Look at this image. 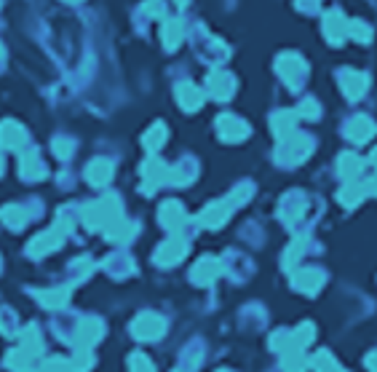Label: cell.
<instances>
[{
  "instance_id": "obj_1",
  "label": "cell",
  "mask_w": 377,
  "mask_h": 372,
  "mask_svg": "<svg viewBox=\"0 0 377 372\" xmlns=\"http://www.w3.org/2000/svg\"><path fill=\"white\" fill-rule=\"evenodd\" d=\"M80 220L89 230H99V228H110L113 223L121 220V201L118 195H105L99 201H91L80 209Z\"/></svg>"
},
{
  "instance_id": "obj_2",
  "label": "cell",
  "mask_w": 377,
  "mask_h": 372,
  "mask_svg": "<svg viewBox=\"0 0 377 372\" xmlns=\"http://www.w3.org/2000/svg\"><path fill=\"white\" fill-rule=\"evenodd\" d=\"M249 191H252L249 185H241L236 193H230L227 198H222V201L209 204V207L198 214V225H204V228H222L225 220L230 217V212L236 207H241L243 201L249 198Z\"/></svg>"
},
{
  "instance_id": "obj_3",
  "label": "cell",
  "mask_w": 377,
  "mask_h": 372,
  "mask_svg": "<svg viewBox=\"0 0 377 372\" xmlns=\"http://www.w3.org/2000/svg\"><path fill=\"white\" fill-rule=\"evenodd\" d=\"M313 150V139L308 135H292L287 137V139H281V148H278V153H276V158L281 161V164H300V161H305L308 158V153Z\"/></svg>"
},
{
  "instance_id": "obj_4",
  "label": "cell",
  "mask_w": 377,
  "mask_h": 372,
  "mask_svg": "<svg viewBox=\"0 0 377 372\" xmlns=\"http://www.w3.org/2000/svg\"><path fill=\"white\" fill-rule=\"evenodd\" d=\"M164 329H166L164 316H158V313L152 311L139 313L134 322H131V335H134L136 340H158L164 335Z\"/></svg>"
},
{
  "instance_id": "obj_5",
  "label": "cell",
  "mask_w": 377,
  "mask_h": 372,
  "mask_svg": "<svg viewBox=\"0 0 377 372\" xmlns=\"http://www.w3.org/2000/svg\"><path fill=\"white\" fill-rule=\"evenodd\" d=\"M276 70H278L281 81L287 83L289 89H300V83L305 81V73H308L305 62L297 54H281L278 62H276Z\"/></svg>"
},
{
  "instance_id": "obj_6",
  "label": "cell",
  "mask_w": 377,
  "mask_h": 372,
  "mask_svg": "<svg viewBox=\"0 0 377 372\" xmlns=\"http://www.w3.org/2000/svg\"><path fill=\"white\" fill-rule=\"evenodd\" d=\"M185 254H187V241L182 236H171L155 249V263L158 266H177Z\"/></svg>"
},
{
  "instance_id": "obj_7",
  "label": "cell",
  "mask_w": 377,
  "mask_h": 372,
  "mask_svg": "<svg viewBox=\"0 0 377 372\" xmlns=\"http://www.w3.org/2000/svg\"><path fill=\"white\" fill-rule=\"evenodd\" d=\"M220 273H222V260L206 254V257H201L196 266H193L190 279H193V284H198V287H206V284H211L214 279H220Z\"/></svg>"
},
{
  "instance_id": "obj_8",
  "label": "cell",
  "mask_w": 377,
  "mask_h": 372,
  "mask_svg": "<svg viewBox=\"0 0 377 372\" xmlns=\"http://www.w3.org/2000/svg\"><path fill=\"white\" fill-rule=\"evenodd\" d=\"M217 132L225 142H241V139L249 137V123L241 120L239 116H227L225 113V116L217 118Z\"/></svg>"
},
{
  "instance_id": "obj_9",
  "label": "cell",
  "mask_w": 377,
  "mask_h": 372,
  "mask_svg": "<svg viewBox=\"0 0 377 372\" xmlns=\"http://www.w3.org/2000/svg\"><path fill=\"white\" fill-rule=\"evenodd\" d=\"M169 174H171V169H169L164 161H158V158H148L145 164H142V177H145V193H152L158 185H164L169 182Z\"/></svg>"
},
{
  "instance_id": "obj_10",
  "label": "cell",
  "mask_w": 377,
  "mask_h": 372,
  "mask_svg": "<svg viewBox=\"0 0 377 372\" xmlns=\"http://www.w3.org/2000/svg\"><path fill=\"white\" fill-rule=\"evenodd\" d=\"M102 335H105V324H102L99 319L89 316V319H83V322L78 324V329H76V345H78V348H91V345L99 340Z\"/></svg>"
},
{
  "instance_id": "obj_11",
  "label": "cell",
  "mask_w": 377,
  "mask_h": 372,
  "mask_svg": "<svg viewBox=\"0 0 377 372\" xmlns=\"http://www.w3.org/2000/svg\"><path fill=\"white\" fill-rule=\"evenodd\" d=\"M324 38L332 46H340L348 38V22L340 11H329L324 16Z\"/></svg>"
},
{
  "instance_id": "obj_12",
  "label": "cell",
  "mask_w": 377,
  "mask_h": 372,
  "mask_svg": "<svg viewBox=\"0 0 377 372\" xmlns=\"http://www.w3.org/2000/svg\"><path fill=\"white\" fill-rule=\"evenodd\" d=\"M305 209H308V201H305V195L302 193H289L284 195V201H281V209H278V214H281V220L284 223H297L302 220V214H305Z\"/></svg>"
},
{
  "instance_id": "obj_13",
  "label": "cell",
  "mask_w": 377,
  "mask_h": 372,
  "mask_svg": "<svg viewBox=\"0 0 377 372\" xmlns=\"http://www.w3.org/2000/svg\"><path fill=\"white\" fill-rule=\"evenodd\" d=\"M27 142V132L16 123V120H3L0 123V148L16 150Z\"/></svg>"
},
{
  "instance_id": "obj_14",
  "label": "cell",
  "mask_w": 377,
  "mask_h": 372,
  "mask_svg": "<svg viewBox=\"0 0 377 372\" xmlns=\"http://www.w3.org/2000/svg\"><path fill=\"white\" fill-rule=\"evenodd\" d=\"M206 86H209V94L214 99H227L233 97V89H236V81L225 73V70H214L206 78Z\"/></svg>"
},
{
  "instance_id": "obj_15",
  "label": "cell",
  "mask_w": 377,
  "mask_h": 372,
  "mask_svg": "<svg viewBox=\"0 0 377 372\" xmlns=\"http://www.w3.org/2000/svg\"><path fill=\"white\" fill-rule=\"evenodd\" d=\"M185 223H187V214H185V207L180 201H166L161 207V225L169 228L171 233H180Z\"/></svg>"
},
{
  "instance_id": "obj_16",
  "label": "cell",
  "mask_w": 377,
  "mask_h": 372,
  "mask_svg": "<svg viewBox=\"0 0 377 372\" xmlns=\"http://www.w3.org/2000/svg\"><path fill=\"white\" fill-rule=\"evenodd\" d=\"M19 174H22V179H27V182L45 177V164L41 161V156L35 150L22 153V158H19Z\"/></svg>"
},
{
  "instance_id": "obj_17",
  "label": "cell",
  "mask_w": 377,
  "mask_h": 372,
  "mask_svg": "<svg viewBox=\"0 0 377 372\" xmlns=\"http://www.w3.org/2000/svg\"><path fill=\"white\" fill-rule=\"evenodd\" d=\"M292 284H294V289H300L305 295H316L321 289V284H324V273L318 268H302L294 273Z\"/></svg>"
},
{
  "instance_id": "obj_18",
  "label": "cell",
  "mask_w": 377,
  "mask_h": 372,
  "mask_svg": "<svg viewBox=\"0 0 377 372\" xmlns=\"http://www.w3.org/2000/svg\"><path fill=\"white\" fill-rule=\"evenodd\" d=\"M377 126L372 118H367V116H356V118L348 120L346 126V135L348 139H353V142H367L369 137H375Z\"/></svg>"
},
{
  "instance_id": "obj_19",
  "label": "cell",
  "mask_w": 377,
  "mask_h": 372,
  "mask_svg": "<svg viewBox=\"0 0 377 372\" xmlns=\"http://www.w3.org/2000/svg\"><path fill=\"white\" fill-rule=\"evenodd\" d=\"M340 86H343L348 99H359L367 91V75L356 73V70H343L340 73Z\"/></svg>"
},
{
  "instance_id": "obj_20",
  "label": "cell",
  "mask_w": 377,
  "mask_h": 372,
  "mask_svg": "<svg viewBox=\"0 0 377 372\" xmlns=\"http://www.w3.org/2000/svg\"><path fill=\"white\" fill-rule=\"evenodd\" d=\"M86 179H89L94 188H102L113 179V164L107 158H94L89 166H86Z\"/></svg>"
},
{
  "instance_id": "obj_21",
  "label": "cell",
  "mask_w": 377,
  "mask_h": 372,
  "mask_svg": "<svg viewBox=\"0 0 377 372\" xmlns=\"http://www.w3.org/2000/svg\"><path fill=\"white\" fill-rule=\"evenodd\" d=\"M35 361H38V354L27 351L24 345L14 348V351L6 357V364H8L14 372H32V370H35Z\"/></svg>"
},
{
  "instance_id": "obj_22",
  "label": "cell",
  "mask_w": 377,
  "mask_h": 372,
  "mask_svg": "<svg viewBox=\"0 0 377 372\" xmlns=\"http://www.w3.org/2000/svg\"><path fill=\"white\" fill-rule=\"evenodd\" d=\"M271 126H273V135L278 137V139H287V137L294 135L297 113H292V110H281V113H276V116L271 118Z\"/></svg>"
},
{
  "instance_id": "obj_23",
  "label": "cell",
  "mask_w": 377,
  "mask_h": 372,
  "mask_svg": "<svg viewBox=\"0 0 377 372\" xmlns=\"http://www.w3.org/2000/svg\"><path fill=\"white\" fill-rule=\"evenodd\" d=\"M35 298L43 303L48 311H59L64 308L67 303H70V287H57V289H43V292H38Z\"/></svg>"
},
{
  "instance_id": "obj_24",
  "label": "cell",
  "mask_w": 377,
  "mask_h": 372,
  "mask_svg": "<svg viewBox=\"0 0 377 372\" xmlns=\"http://www.w3.org/2000/svg\"><path fill=\"white\" fill-rule=\"evenodd\" d=\"M177 99H180L182 110H198L201 104H204V94H201V89L198 86H193V83H180L177 86Z\"/></svg>"
},
{
  "instance_id": "obj_25",
  "label": "cell",
  "mask_w": 377,
  "mask_h": 372,
  "mask_svg": "<svg viewBox=\"0 0 377 372\" xmlns=\"http://www.w3.org/2000/svg\"><path fill=\"white\" fill-rule=\"evenodd\" d=\"M0 220L8 225L11 230H19V228L27 225L30 214H27V209L19 207V204H8V207H3V212H0Z\"/></svg>"
},
{
  "instance_id": "obj_26",
  "label": "cell",
  "mask_w": 377,
  "mask_h": 372,
  "mask_svg": "<svg viewBox=\"0 0 377 372\" xmlns=\"http://www.w3.org/2000/svg\"><path fill=\"white\" fill-rule=\"evenodd\" d=\"M362 169H364V161L356 156V153H343V156H340V161H337V172H340V177H346L348 182L359 177V174H362Z\"/></svg>"
},
{
  "instance_id": "obj_27",
  "label": "cell",
  "mask_w": 377,
  "mask_h": 372,
  "mask_svg": "<svg viewBox=\"0 0 377 372\" xmlns=\"http://www.w3.org/2000/svg\"><path fill=\"white\" fill-rule=\"evenodd\" d=\"M364 195H367V188H364L362 182H356V179H350L346 188L337 193V198H340V204L343 207H356L359 201H362Z\"/></svg>"
},
{
  "instance_id": "obj_28",
  "label": "cell",
  "mask_w": 377,
  "mask_h": 372,
  "mask_svg": "<svg viewBox=\"0 0 377 372\" xmlns=\"http://www.w3.org/2000/svg\"><path fill=\"white\" fill-rule=\"evenodd\" d=\"M136 233V225L129 223V220H118V223H113L110 228L105 230V236L110 238V241H115V244H121V241H129V238Z\"/></svg>"
},
{
  "instance_id": "obj_29",
  "label": "cell",
  "mask_w": 377,
  "mask_h": 372,
  "mask_svg": "<svg viewBox=\"0 0 377 372\" xmlns=\"http://www.w3.org/2000/svg\"><path fill=\"white\" fill-rule=\"evenodd\" d=\"M164 142H166V126L164 123H152V129H148L145 137H142V145L150 150V153L164 148Z\"/></svg>"
},
{
  "instance_id": "obj_30",
  "label": "cell",
  "mask_w": 377,
  "mask_h": 372,
  "mask_svg": "<svg viewBox=\"0 0 377 372\" xmlns=\"http://www.w3.org/2000/svg\"><path fill=\"white\" fill-rule=\"evenodd\" d=\"M182 35H185V30H182L180 19H166V25H164V43H166V48L174 51L182 43Z\"/></svg>"
},
{
  "instance_id": "obj_31",
  "label": "cell",
  "mask_w": 377,
  "mask_h": 372,
  "mask_svg": "<svg viewBox=\"0 0 377 372\" xmlns=\"http://www.w3.org/2000/svg\"><path fill=\"white\" fill-rule=\"evenodd\" d=\"M311 367L316 372H343L340 370V364L334 361V357L329 351H318L316 357L311 359Z\"/></svg>"
},
{
  "instance_id": "obj_32",
  "label": "cell",
  "mask_w": 377,
  "mask_h": 372,
  "mask_svg": "<svg viewBox=\"0 0 377 372\" xmlns=\"http://www.w3.org/2000/svg\"><path fill=\"white\" fill-rule=\"evenodd\" d=\"M91 364H94V357H91L89 348H78L76 357H73V361H70L73 372H89Z\"/></svg>"
},
{
  "instance_id": "obj_33",
  "label": "cell",
  "mask_w": 377,
  "mask_h": 372,
  "mask_svg": "<svg viewBox=\"0 0 377 372\" xmlns=\"http://www.w3.org/2000/svg\"><path fill=\"white\" fill-rule=\"evenodd\" d=\"M129 372H155V367H152V361L148 359V354L136 351V354L129 357Z\"/></svg>"
},
{
  "instance_id": "obj_34",
  "label": "cell",
  "mask_w": 377,
  "mask_h": 372,
  "mask_svg": "<svg viewBox=\"0 0 377 372\" xmlns=\"http://www.w3.org/2000/svg\"><path fill=\"white\" fill-rule=\"evenodd\" d=\"M302 252H305V238H297V241H292V247H289V252L284 254V268H294V260H300Z\"/></svg>"
},
{
  "instance_id": "obj_35",
  "label": "cell",
  "mask_w": 377,
  "mask_h": 372,
  "mask_svg": "<svg viewBox=\"0 0 377 372\" xmlns=\"http://www.w3.org/2000/svg\"><path fill=\"white\" fill-rule=\"evenodd\" d=\"M38 372H73V367H70V361L62 357H51L45 359L43 364H41V370Z\"/></svg>"
},
{
  "instance_id": "obj_36",
  "label": "cell",
  "mask_w": 377,
  "mask_h": 372,
  "mask_svg": "<svg viewBox=\"0 0 377 372\" xmlns=\"http://www.w3.org/2000/svg\"><path fill=\"white\" fill-rule=\"evenodd\" d=\"M348 35H350V38H356V41H362V43H369L372 30H369L364 22H348Z\"/></svg>"
},
{
  "instance_id": "obj_37",
  "label": "cell",
  "mask_w": 377,
  "mask_h": 372,
  "mask_svg": "<svg viewBox=\"0 0 377 372\" xmlns=\"http://www.w3.org/2000/svg\"><path fill=\"white\" fill-rule=\"evenodd\" d=\"M73 150H76V142H73V139H67V137H57V139H54V153H57L59 158H70Z\"/></svg>"
},
{
  "instance_id": "obj_38",
  "label": "cell",
  "mask_w": 377,
  "mask_h": 372,
  "mask_svg": "<svg viewBox=\"0 0 377 372\" xmlns=\"http://www.w3.org/2000/svg\"><path fill=\"white\" fill-rule=\"evenodd\" d=\"M16 329H19V324L14 322V313L0 311V332H3V335H14Z\"/></svg>"
},
{
  "instance_id": "obj_39",
  "label": "cell",
  "mask_w": 377,
  "mask_h": 372,
  "mask_svg": "<svg viewBox=\"0 0 377 372\" xmlns=\"http://www.w3.org/2000/svg\"><path fill=\"white\" fill-rule=\"evenodd\" d=\"M297 116H302V118H318V104L313 102V99H302V104L297 107Z\"/></svg>"
},
{
  "instance_id": "obj_40",
  "label": "cell",
  "mask_w": 377,
  "mask_h": 372,
  "mask_svg": "<svg viewBox=\"0 0 377 372\" xmlns=\"http://www.w3.org/2000/svg\"><path fill=\"white\" fill-rule=\"evenodd\" d=\"M364 188H367V193L377 195V174L372 179H367V182H364Z\"/></svg>"
},
{
  "instance_id": "obj_41",
  "label": "cell",
  "mask_w": 377,
  "mask_h": 372,
  "mask_svg": "<svg viewBox=\"0 0 377 372\" xmlns=\"http://www.w3.org/2000/svg\"><path fill=\"white\" fill-rule=\"evenodd\" d=\"M367 367H369L372 372H377V351H372V354L367 357Z\"/></svg>"
},
{
  "instance_id": "obj_42",
  "label": "cell",
  "mask_w": 377,
  "mask_h": 372,
  "mask_svg": "<svg viewBox=\"0 0 377 372\" xmlns=\"http://www.w3.org/2000/svg\"><path fill=\"white\" fill-rule=\"evenodd\" d=\"M369 164H372V166H375V169H377V148L372 150V156H369Z\"/></svg>"
},
{
  "instance_id": "obj_43",
  "label": "cell",
  "mask_w": 377,
  "mask_h": 372,
  "mask_svg": "<svg viewBox=\"0 0 377 372\" xmlns=\"http://www.w3.org/2000/svg\"><path fill=\"white\" fill-rule=\"evenodd\" d=\"M3 60H6V51H3V46H0V64H3Z\"/></svg>"
},
{
  "instance_id": "obj_44",
  "label": "cell",
  "mask_w": 377,
  "mask_h": 372,
  "mask_svg": "<svg viewBox=\"0 0 377 372\" xmlns=\"http://www.w3.org/2000/svg\"><path fill=\"white\" fill-rule=\"evenodd\" d=\"M174 3H177V6H185V3H187V0H174Z\"/></svg>"
},
{
  "instance_id": "obj_45",
  "label": "cell",
  "mask_w": 377,
  "mask_h": 372,
  "mask_svg": "<svg viewBox=\"0 0 377 372\" xmlns=\"http://www.w3.org/2000/svg\"><path fill=\"white\" fill-rule=\"evenodd\" d=\"M64 3H80V0H64Z\"/></svg>"
},
{
  "instance_id": "obj_46",
  "label": "cell",
  "mask_w": 377,
  "mask_h": 372,
  "mask_svg": "<svg viewBox=\"0 0 377 372\" xmlns=\"http://www.w3.org/2000/svg\"><path fill=\"white\" fill-rule=\"evenodd\" d=\"M0 172H3V158H0Z\"/></svg>"
},
{
  "instance_id": "obj_47",
  "label": "cell",
  "mask_w": 377,
  "mask_h": 372,
  "mask_svg": "<svg viewBox=\"0 0 377 372\" xmlns=\"http://www.w3.org/2000/svg\"><path fill=\"white\" fill-rule=\"evenodd\" d=\"M220 372H230V370H220Z\"/></svg>"
},
{
  "instance_id": "obj_48",
  "label": "cell",
  "mask_w": 377,
  "mask_h": 372,
  "mask_svg": "<svg viewBox=\"0 0 377 372\" xmlns=\"http://www.w3.org/2000/svg\"><path fill=\"white\" fill-rule=\"evenodd\" d=\"M177 372H185V370H177Z\"/></svg>"
}]
</instances>
